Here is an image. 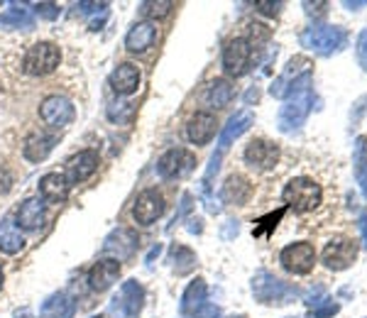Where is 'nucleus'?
<instances>
[{
    "instance_id": "obj_43",
    "label": "nucleus",
    "mask_w": 367,
    "mask_h": 318,
    "mask_svg": "<svg viewBox=\"0 0 367 318\" xmlns=\"http://www.w3.org/2000/svg\"><path fill=\"white\" fill-rule=\"evenodd\" d=\"M232 318H247V316H232Z\"/></svg>"
},
{
    "instance_id": "obj_4",
    "label": "nucleus",
    "mask_w": 367,
    "mask_h": 318,
    "mask_svg": "<svg viewBox=\"0 0 367 318\" xmlns=\"http://www.w3.org/2000/svg\"><path fill=\"white\" fill-rule=\"evenodd\" d=\"M313 108V91L311 86H304V89L294 91L287 98V103L279 110V130L282 132H294L306 122L309 113Z\"/></svg>"
},
{
    "instance_id": "obj_42",
    "label": "nucleus",
    "mask_w": 367,
    "mask_h": 318,
    "mask_svg": "<svg viewBox=\"0 0 367 318\" xmlns=\"http://www.w3.org/2000/svg\"><path fill=\"white\" fill-rule=\"evenodd\" d=\"M3 281H5V276H3V269H0V289H3Z\"/></svg>"
},
{
    "instance_id": "obj_16",
    "label": "nucleus",
    "mask_w": 367,
    "mask_h": 318,
    "mask_svg": "<svg viewBox=\"0 0 367 318\" xmlns=\"http://www.w3.org/2000/svg\"><path fill=\"white\" fill-rule=\"evenodd\" d=\"M98 164H101V157H98L96 150L79 152V155H74L69 159V164H66V179H69V184L86 182L98 169Z\"/></svg>"
},
{
    "instance_id": "obj_10",
    "label": "nucleus",
    "mask_w": 367,
    "mask_h": 318,
    "mask_svg": "<svg viewBox=\"0 0 367 318\" xmlns=\"http://www.w3.org/2000/svg\"><path fill=\"white\" fill-rule=\"evenodd\" d=\"M39 117H42L49 127H66L74 122L76 108L69 98H64V96H46L42 106H39Z\"/></svg>"
},
{
    "instance_id": "obj_35",
    "label": "nucleus",
    "mask_w": 367,
    "mask_h": 318,
    "mask_svg": "<svg viewBox=\"0 0 367 318\" xmlns=\"http://www.w3.org/2000/svg\"><path fill=\"white\" fill-rule=\"evenodd\" d=\"M358 61H360V66L367 71V30H363L358 37Z\"/></svg>"
},
{
    "instance_id": "obj_23",
    "label": "nucleus",
    "mask_w": 367,
    "mask_h": 318,
    "mask_svg": "<svg viewBox=\"0 0 367 318\" xmlns=\"http://www.w3.org/2000/svg\"><path fill=\"white\" fill-rule=\"evenodd\" d=\"M252 196V184L247 182L240 174H232V177L225 179L223 184V198L228 203H235V206H245Z\"/></svg>"
},
{
    "instance_id": "obj_39",
    "label": "nucleus",
    "mask_w": 367,
    "mask_h": 318,
    "mask_svg": "<svg viewBox=\"0 0 367 318\" xmlns=\"http://www.w3.org/2000/svg\"><path fill=\"white\" fill-rule=\"evenodd\" d=\"M194 318H220L218 306H204L199 314H194Z\"/></svg>"
},
{
    "instance_id": "obj_11",
    "label": "nucleus",
    "mask_w": 367,
    "mask_h": 318,
    "mask_svg": "<svg viewBox=\"0 0 367 318\" xmlns=\"http://www.w3.org/2000/svg\"><path fill=\"white\" fill-rule=\"evenodd\" d=\"M194 167H196L194 152L184 150V147H174V150L164 152L157 162V172H159V177H164V179H182Z\"/></svg>"
},
{
    "instance_id": "obj_29",
    "label": "nucleus",
    "mask_w": 367,
    "mask_h": 318,
    "mask_svg": "<svg viewBox=\"0 0 367 318\" xmlns=\"http://www.w3.org/2000/svg\"><path fill=\"white\" fill-rule=\"evenodd\" d=\"M142 304H144L142 284H137L135 279L125 281V284H123V306H125V314L137 316L139 311H142Z\"/></svg>"
},
{
    "instance_id": "obj_3",
    "label": "nucleus",
    "mask_w": 367,
    "mask_h": 318,
    "mask_svg": "<svg viewBox=\"0 0 367 318\" xmlns=\"http://www.w3.org/2000/svg\"><path fill=\"white\" fill-rule=\"evenodd\" d=\"M345 42H348V34H345L343 27H335V25H311L301 34L304 47L321 56L338 54L345 47Z\"/></svg>"
},
{
    "instance_id": "obj_24",
    "label": "nucleus",
    "mask_w": 367,
    "mask_h": 318,
    "mask_svg": "<svg viewBox=\"0 0 367 318\" xmlns=\"http://www.w3.org/2000/svg\"><path fill=\"white\" fill-rule=\"evenodd\" d=\"M232 96H235V89H232V84L228 79H216L209 84V89H206L204 94V103L211 106V108H225L232 101Z\"/></svg>"
},
{
    "instance_id": "obj_40",
    "label": "nucleus",
    "mask_w": 367,
    "mask_h": 318,
    "mask_svg": "<svg viewBox=\"0 0 367 318\" xmlns=\"http://www.w3.org/2000/svg\"><path fill=\"white\" fill-rule=\"evenodd\" d=\"M360 230H363V243H365V248H367V213H360Z\"/></svg>"
},
{
    "instance_id": "obj_25",
    "label": "nucleus",
    "mask_w": 367,
    "mask_h": 318,
    "mask_svg": "<svg viewBox=\"0 0 367 318\" xmlns=\"http://www.w3.org/2000/svg\"><path fill=\"white\" fill-rule=\"evenodd\" d=\"M23 248H25V238L18 230V225H15L10 218H3L0 220V253L15 255Z\"/></svg>"
},
{
    "instance_id": "obj_7",
    "label": "nucleus",
    "mask_w": 367,
    "mask_h": 318,
    "mask_svg": "<svg viewBox=\"0 0 367 318\" xmlns=\"http://www.w3.org/2000/svg\"><path fill=\"white\" fill-rule=\"evenodd\" d=\"M279 262L292 274H309L316 265V248L306 240L301 243H292L279 253Z\"/></svg>"
},
{
    "instance_id": "obj_33",
    "label": "nucleus",
    "mask_w": 367,
    "mask_h": 318,
    "mask_svg": "<svg viewBox=\"0 0 367 318\" xmlns=\"http://www.w3.org/2000/svg\"><path fill=\"white\" fill-rule=\"evenodd\" d=\"M0 25H13V27L25 25V27H30V25H32V18H30L25 10H10L5 18H0Z\"/></svg>"
},
{
    "instance_id": "obj_28",
    "label": "nucleus",
    "mask_w": 367,
    "mask_h": 318,
    "mask_svg": "<svg viewBox=\"0 0 367 318\" xmlns=\"http://www.w3.org/2000/svg\"><path fill=\"white\" fill-rule=\"evenodd\" d=\"M353 167H355V179L360 184V191L367 198V137L360 135L353 147Z\"/></svg>"
},
{
    "instance_id": "obj_38",
    "label": "nucleus",
    "mask_w": 367,
    "mask_h": 318,
    "mask_svg": "<svg viewBox=\"0 0 367 318\" xmlns=\"http://www.w3.org/2000/svg\"><path fill=\"white\" fill-rule=\"evenodd\" d=\"M255 8L260 10L262 15H279L284 8V3H257Z\"/></svg>"
},
{
    "instance_id": "obj_13",
    "label": "nucleus",
    "mask_w": 367,
    "mask_h": 318,
    "mask_svg": "<svg viewBox=\"0 0 367 318\" xmlns=\"http://www.w3.org/2000/svg\"><path fill=\"white\" fill-rule=\"evenodd\" d=\"M245 162L250 164L252 169H257V172H270V169L277 167L279 157H282V152H279V145L270 140H252L250 145L245 147Z\"/></svg>"
},
{
    "instance_id": "obj_37",
    "label": "nucleus",
    "mask_w": 367,
    "mask_h": 318,
    "mask_svg": "<svg viewBox=\"0 0 367 318\" xmlns=\"http://www.w3.org/2000/svg\"><path fill=\"white\" fill-rule=\"evenodd\" d=\"M35 10H37L39 15H44V18H56V15H59V5L56 3H39L35 5Z\"/></svg>"
},
{
    "instance_id": "obj_32",
    "label": "nucleus",
    "mask_w": 367,
    "mask_h": 318,
    "mask_svg": "<svg viewBox=\"0 0 367 318\" xmlns=\"http://www.w3.org/2000/svg\"><path fill=\"white\" fill-rule=\"evenodd\" d=\"M174 8V3H169V0H157V3H142L139 5V13L144 15V18H149V23H154L157 18H164V15H169Z\"/></svg>"
},
{
    "instance_id": "obj_8",
    "label": "nucleus",
    "mask_w": 367,
    "mask_h": 318,
    "mask_svg": "<svg viewBox=\"0 0 367 318\" xmlns=\"http://www.w3.org/2000/svg\"><path fill=\"white\" fill-rule=\"evenodd\" d=\"M321 257H323L325 269L343 272L355 262V257H358V245H355L350 238H345V235H335L333 240H328Z\"/></svg>"
},
{
    "instance_id": "obj_17",
    "label": "nucleus",
    "mask_w": 367,
    "mask_h": 318,
    "mask_svg": "<svg viewBox=\"0 0 367 318\" xmlns=\"http://www.w3.org/2000/svg\"><path fill=\"white\" fill-rule=\"evenodd\" d=\"M111 89L120 96H130L139 89V69L132 61H123L111 74Z\"/></svg>"
},
{
    "instance_id": "obj_30",
    "label": "nucleus",
    "mask_w": 367,
    "mask_h": 318,
    "mask_svg": "<svg viewBox=\"0 0 367 318\" xmlns=\"http://www.w3.org/2000/svg\"><path fill=\"white\" fill-rule=\"evenodd\" d=\"M172 262H174V272L177 274H186L196 267V255L191 253L184 245H174L172 248Z\"/></svg>"
},
{
    "instance_id": "obj_21",
    "label": "nucleus",
    "mask_w": 367,
    "mask_h": 318,
    "mask_svg": "<svg viewBox=\"0 0 367 318\" xmlns=\"http://www.w3.org/2000/svg\"><path fill=\"white\" fill-rule=\"evenodd\" d=\"M252 122H255V115H252L250 110H237L235 115H232L230 120H228V125L223 127V132H220V137H218L220 152H223L232 140H237V137H240L242 132L250 130Z\"/></svg>"
},
{
    "instance_id": "obj_20",
    "label": "nucleus",
    "mask_w": 367,
    "mask_h": 318,
    "mask_svg": "<svg viewBox=\"0 0 367 318\" xmlns=\"http://www.w3.org/2000/svg\"><path fill=\"white\" fill-rule=\"evenodd\" d=\"M56 145V137L54 135H46V132H32V135L25 140L23 145V155L30 162H44L49 157V152L54 150Z\"/></svg>"
},
{
    "instance_id": "obj_6",
    "label": "nucleus",
    "mask_w": 367,
    "mask_h": 318,
    "mask_svg": "<svg viewBox=\"0 0 367 318\" xmlns=\"http://www.w3.org/2000/svg\"><path fill=\"white\" fill-rule=\"evenodd\" d=\"M61 52L54 42H37L25 52L23 59V69L27 71L30 76H46L59 66Z\"/></svg>"
},
{
    "instance_id": "obj_1",
    "label": "nucleus",
    "mask_w": 367,
    "mask_h": 318,
    "mask_svg": "<svg viewBox=\"0 0 367 318\" xmlns=\"http://www.w3.org/2000/svg\"><path fill=\"white\" fill-rule=\"evenodd\" d=\"M282 198L287 208H294L297 213H309L313 208L321 206L323 201V189L309 177H294L292 182L284 186Z\"/></svg>"
},
{
    "instance_id": "obj_9",
    "label": "nucleus",
    "mask_w": 367,
    "mask_h": 318,
    "mask_svg": "<svg viewBox=\"0 0 367 318\" xmlns=\"http://www.w3.org/2000/svg\"><path fill=\"white\" fill-rule=\"evenodd\" d=\"M252 64V47L245 37H235L223 49V69L228 76H242L250 71Z\"/></svg>"
},
{
    "instance_id": "obj_26",
    "label": "nucleus",
    "mask_w": 367,
    "mask_h": 318,
    "mask_svg": "<svg viewBox=\"0 0 367 318\" xmlns=\"http://www.w3.org/2000/svg\"><path fill=\"white\" fill-rule=\"evenodd\" d=\"M206 301V281L204 279H194L189 286H186L184 296H182V314L184 316H194L204 309Z\"/></svg>"
},
{
    "instance_id": "obj_14",
    "label": "nucleus",
    "mask_w": 367,
    "mask_h": 318,
    "mask_svg": "<svg viewBox=\"0 0 367 318\" xmlns=\"http://www.w3.org/2000/svg\"><path fill=\"white\" fill-rule=\"evenodd\" d=\"M216 130H218V122H216V115L213 113H196L189 122H186V137H189L191 145L196 147H204L213 140Z\"/></svg>"
},
{
    "instance_id": "obj_18",
    "label": "nucleus",
    "mask_w": 367,
    "mask_h": 318,
    "mask_svg": "<svg viewBox=\"0 0 367 318\" xmlns=\"http://www.w3.org/2000/svg\"><path fill=\"white\" fill-rule=\"evenodd\" d=\"M157 39V23H149V20H142V23L132 25L130 32L125 37V47L130 52H147L149 47Z\"/></svg>"
},
{
    "instance_id": "obj_22",
    "label": "nucleus",
    "mask_w": 367,
    "mask_h": 318,
    "mask_svg": "<svg viewBox=\"0 0 367 318\" xmlns=\"http://www.w3.org/2000/svg\"><path fill=\"white\" fill-rule=\"evenodd\" d=\"M15 220L20 225V228L25 230H37L42 228L44 223V203L39 201V198H27V201L23 203V206L18 208V213H15Z\"/></svg>"
},
{
    "instance_id": "obj_19",
    "label": "nucleus",
    "mask_w": 367,
    "mask_h": 318,
    "mask_svg": "<svg viewBox=\"0 0 367 318\" xmlns=\"http://www.w3.org/2000/svg\"><path fill=\"white\" fill-rule=\"evenodd\" d=\"M69 179L64 177V174L59 172H49L44 174L42 179H39V193H42L44 201L49 203H59L66 198V193H69Z\"/></svg>"
},
{
    "instance_id": "obj_44",
    "label": "nucleus",
    "mask_w": 367,
    "mask_h": 318,
    "mask_svg": "<svg viewBox=\"0 0 367 318\" xmlns=\"http://www.w3.org/2000/svg\"><path fill=\"white\" fill-rule=\"evenodd\" d=\"M289 318H294V316H289Z\"/></svg>"
},
{
    "instance_id": "obj_15",
    "label": "nucleus",
    "mask_w": 367,
    "mask_h": 318,
    "mask_svg": "<svg viewBox=\"0 0 367 318\" xmlns=\"http://www.w3.org/2000/svg\"><path fill=\"white\" fill-rule=\"evenodd\" d=\"M120 262L113 257H106V260H98L96 265L91 267L89 272V286L93 291H106L111 289L113 284L118 281V276H120Z\"/></svg>"
},
{
    "instance_id": "obj_36",
    "label": "nucleus",
    "mask_w": 367,
    "mask_h": 318,
    "mask_svg": "<svg viewBox=\"0 0 367 318\" xmlns=\"http://www.w3.org/2000/svg\"><path fill=\"white\" fill-rule=\"evenodd\" d=\"M338 309H340L338 304H333V301H328V304H325V306H316V309H313V318H328V316H335V314H338Z\"/></svg>"
},
{
    "instance_id": "obj_2",
    "label": "nucleus",
    "mask_w": 367,
    "mask_h": 318,
    "mask_svg": "<svg viewBox=\"0 0 367 318\" xmlns=\"http://www.w3.org/2000/svg\"><path fill=\"white\" fill-rule=\"evenodd\" d=\"M252 294L260 304L267 306H284V304H292L294 299L299 296V289L287 281L277 279L275 274L270 272H257L252 276Z\"/></svg>"
},
{
    "instance_id": "obj_27",
    "label": "nucleus",
    "mask_w": 367,
    "mask_h": 318,
    "mask_svg": "<svg viewBox=\"0 0 367 318\" xmlns=\"http://www.w3.org/2000/svg\"><path fill=\"white\" fill-rule=\"evenodd\" d=\"M74 311H76V304L71 301V296L54 294L44 301L42 318H74Z\"/></svg>"
},
{
    "instance_id": "obj_12",
    "label": "nucleus",
    "mask_w": 367,
    "mask_h": 318,
    "mask_svg": "<svg viewBox=\"0 0 367 318\" xmlns=\"http://www.w3.org/2000/svg\"><path fill=\"white\" fill-rule=\"evenodd\" d=\"M164 211H167V203H164L162 193L157 189H144L132 206V218L139 225H152L154 220L162 218Z\"/></svg>"
},
{
    "instance_id": "obj_5",
    "label": "nucleus",
    "mask_w": 367,
    "mask_h": 318,
    "mask_svg": "<svg viewBox=\"0 0 367 318\" xmlns=\"http://www.w3.org/2000/svg\"><path fill=\"white\" fill-rule=\"evenodd\" d=\"M304 86H311V61L306 56H294L287 64V71L275 79L270 94L275 98H289L294 91L304 89Z\"/></svg>"
},
{
    "instance_id": "obj_41",
    "label": "nucleus",
    "mask_w": 367,
    "mask_h": 318,
    "mask_svg": "<svg viewBox=\"0 0 367 318\" xmlns=\"http://www.w3.org/2000/svg\"><path fill=\"white\" fill-rule=\"evenodd\" d=\"M343 5L348 10H360V8H365V5H367V0H355V3H353V0H345Z\"/></svg>"
},
{
    "instance_id": "obj_34",
    "label": "nucleus",
    "mask_w": 367,
    "mask_h": 318,
    "mask_svg": "<svg viewBox=\"0 0 367 318\" xmlns=\"http://www.w3.org/2000/svg\"><path fill=\"white\" fill-rule=\"evenodd\" d=\"M304 10H306V15H311V18H323L325 13H328V3L321 0V3H304Z\"/></svg>"
},
{
    "instance_id": "obj_31",
    "label": "nucleus",
    "mask_w": 367,
    "mask_h": 318,
    "mask_svg": "<svg viewBox=\"0 0 367 318\" xmlns=\"http://www.w3.org/2000/svg\"><path fill=\"white\" fill-rule=\"evenodd\" d=\"M284 211H287V206L279 208L277 213H270V215H265V218H262V220H257L255 228H252V235H255V238H267V235H270L272 230L277 228L279 220L284 218Z\"/></svg>"
}]
</instances>
